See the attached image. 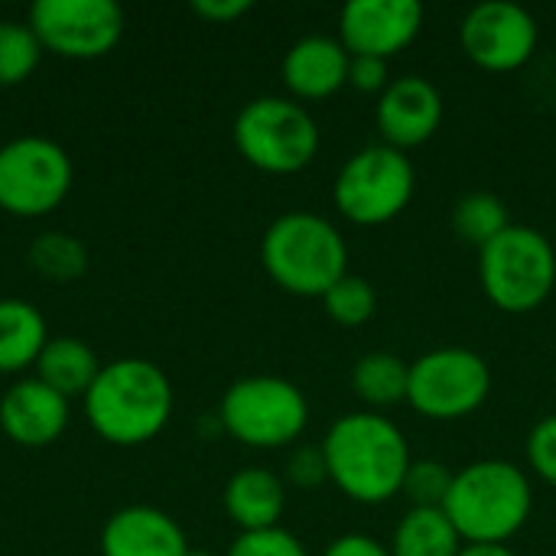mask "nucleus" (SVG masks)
I'll use <instances>...</instances> for the list:
<instances>
[{
	"instance_id": "1",
	"label": "nucleus",
	"mask_w": 556,
	"mask_h": 556,
	"mask_svg": "<svg viewBox=\"0 0 556 556\" xmlns=\"http://www.w3.org/2000/svg\"><path fill=\"white\" fill-rule=\"evenodd\" d=\"M323 456L329 482L358 505H384L401 495L414 463L401 427L375 410L339 417L323 440Z\"/></svg>"
},
{
	"instance_id": "2",
	"label": "nucleus",
	"mask_w": 556,
	"mask_h": 556,
	"mask_svg": "<svg viewBox=\"0 0 556 556\" xmlns=\"http://www.w3.org/2000/svg\"><path fill=\"white\" fill-rule=\"evenodd\" d=\"M88 424L117 446L153 440L173 414V384L147 358H117L101 368L85 394Z\"/></svg>"
},
{
	"instance_id": "3",
	"label": "nucleus",
	"mask_w": 556,
	"mask_h": 556,
	"mask_svg": "<svg viewBox=\"0 0 556 556\" xmlns=\"http://www.w3.org/2000/svg\"><path fill=\"white\" fill-rule=\"evenodd\" d=\"M531 479L505 459H479L463 466L443 502V511L463 544H508L531 521Z\"/></svg>"
},
{
	"instance_id": "4",
	"label": "nucleus",
	"mask_w": 556,
	"mask_h": 556,
	"mask_svg": "<svg viewBox=\"0 0 556 556\" xmlns=\"http://www.w3.org/2000/svg\"><path fill=\"white\" fill-rule=\"evenodd\" d=\"M264 270L293 296H326L349 274V244L342 231L316 212H287L270 222L261 241Z\"/></svg>"
},
{
	"instance_id": "5",
	"label": "nucleus",
	"mask_w": 556,
	"mask_h": 556,
	"mask_svg": "<svg viewBox=\"0 0 556 556\" xmlns=\"http://www.w3.org/2000/svg\"><path fill=\"white\" fill-rule=\"evenodd\" d=\"M479 280L492 306L511 316L534 313L556 287V251L538 228L508 225L479 251Z\"/></svg>"
},
{
	"instance_id": "6",
	"label": "nucleus",
	"mask_w": 556,
	"mask_h": 556,
	"mask_svg": "<svg viewBox=\"0 0 556 556\" xmlns=\"http://www.w3.org/2000/svg\"><path fill=\"white\" fill-rule=\"evenodd\" d=\"M238 153L274 176L306 169L319 153V127L313 114L293 98L264 94L248 101L231 127Z\"/></svg>"
},
{
	"instance_id": "7",
	"label": "nucleus",
	"mask_w": 556,
	"mask_h": 556,
	"mask_svg": "<svg viewBox=\"0 0 556 556\" xmlns=\"http://www.w3.org/2000/svg\"><path fill=\"white\" fill-rule=\"evenodd\" d=\"M218 424L244 446L254 450H280L303 437L309 424V404L303 391L277 375H251L238 378L222 404Z\"/></svg>"
},
{
	"instance_id": "8",
	"label": "nucleus",
	"mask_w": 556,
	"mask_h": 556,
	"mask_svg": "<svg viewBox=\"0 0 556 556\" xmlns=\"http://www.w3.org/2000/svg\"><path fill=\"white\" fill-rule=\"evenodd\" d=\"M417 173L404 150L388 143L362 147L336 176V208L352 225H388L394 222L414 199Z\"/></svg>"
},
{
	"instance_id": "9",
	"label": "nucleus",
	"mask_w": 556,
	"mask_h": 556,
	"mask_svg": "<svg viewBox=\"0 0 556 556\" xmlns=\"http://www.w3.org/2000/svg\"><path fill=\"white\" fill-rule=\"evenodd\" d=\"M492 394L489 362L463 345H446L410 362L407 404L427 420H463Z\"/></svg>"
},
{
	"instance_id": "10",
	"label": "nucleus",
	"mask_w": 556,
	"mask_h": 556,
	"mask_svg": "<svg viewBox=\"0 0 556 556\" xmlns=\"http://www.w3.org/2000/svg\"><path fill=\"white\" fill-rule=\"evenodd\" d=\"M72 189L68 153L39 134L0 147V205L13 215H46Z\"/></svg>"
},
{
	"instance_id": "11",
	"label": "nucleus",
	"mask_w": 556,
	"mask_h": 556,
	"mask_svg": "<svg viewBox=\"0 0 556 556\" xmlns=\"http://www.w3.org/2000/svg\"><path fill=\"white\" fill-rule=\"evenodd\" d=\"M26 23L42 49L65 59H98L124 36V10L114 0H36Z\"/></svg>"
},
{
	"instance_id": "12",
	"label": "nucleus",
	"mask_w": 556,
	"mask_h": 556,
	"mask_svg": "<svg viewBox=\"0 0 556 556\" xmlns=\"http://www.w3.org/2000/svg\"><path fill=\"white\" fill-rule=\"evenodd\" d=\"M459 42L469 62L485 72H515L531 62L538 49V20L508 0H485L472 7L459 26Z\"/></svg>"
},
{
	"instance_id": "13",
	"label": "nucleus",
	"mask_w": 556,
	"mask_h": 556,
	"mask_svg": "<svg viewBox=\"0 0 556 556\" xmlns=\"http://www.w3.org/2000/svg\"><path fill=\"white\" fill-rule=\"evenodd\" d=\"M424 26L417 0H352L339 13V42L349 55L391 59L404 52Z\"/></svg>"
},
{
	"instance_id": "14",
	"label": "nucleus",
	"mask_w": 556,
	"mask_h": 556,
	"mask_svg": "<svg viewBox=\"0 0 556 556\" xmlns=\"http://www.w3.org/2000/svg\"><path fill=\"white\" fill-rule=\"evenodd\" d=\"M375 121L388 147L410 150L427 143L443 121V94L420 75L394 78L375 104Z\"/></svg>"
},
{
	"instance_id": "15",
	"label": "nucleus",
	"mask_w": 556,
	"mask_h": 556,
	"mask_svg": "<svg viewBox=\"0 0 556 556\" xmlns=\"http://www.w3.org/2000/svg\"><path fill=\"white\" fill-rule=\"evenodd\" d=\"M68 424V397L39 378L10 384L0 397V427L20 446H49Z\"/></svg>"
},
{
	"instance_id": "16",
	"label": "nucleus",
	"mask_w": 556,
	"mask_h": 556,
	"mask_svg": "<svg viewBox=\"0 0 556 556\" xmlns=\"http://www.w3.org/2000/svg\"><path fill=\"white\" fill-rule=\"evenodd\" d=\"M182 528L160 508L130 505L108 518L101 531V556H186Z\"/></svg>"
},
{
	"instance_id": "17",
	"label": "nucleus",
	"mask_w": 556,
	"mask_h": 556,
	"mask_svg": "<svg viewBox=\"0 0 556 556\" xmlns=\"http://www.w3.org/2000/svg\"><path fill=\"white\" fill-rule=\"evenodd\" d=\"M349 62L352 55L332 36H303L283 55V85L303 101H323L349 85Z\"/></svg>"
},
{
	"instance_id": "18",
	"label": "nucleus",
	"mask_w": 556,
	"mask_h": 556,
	"mask_svg": "<svg viewBox=\"0 0 556 556\" xmlns=\"http://www.w3.org/2000/svg\"><path fill=\"white\" fill-rule=\"evenodd\" d=\"M283 508H287V492L280 476H274L270 469H257V466L238 469L225 485V511L241 528V534L280 528Z\"/></svg>"
},
{
	"instance_id": "19",
	"label": "nucleus",
	"mask_w": 556,
	"mask_h": 556,
	"mask_svg": "<svg viewBox=\"0 0 556 556\" xmlns=\"http://www.w3.org/2000/svg\"><path fill=\"white\" fill-rule=\"evenodd\" d=\"M101 362L94 355V349L75 336H55L42 345L39 358H36V378L46 381L52 391H59L62 397H85L88 388L94 384V378L101 375Z\"/></svg>"
},
{
	"instance_id": "20",
	"label": "nucleus",
	"mask_w": 556,
	"mask_h": 556,
	"mask_svg": "<svg viewBox=\"0 0 556 556\" xmlns=\"http://www.w3.org/2000/svg\"><path fill=\"white\" fill-rule=\"evenodd\" d=\"M46 342V319L33 303L16 296L0 300V371H20L26 365H36Z\"/></svg>"
},
{
	"instance_id": "21",
	"label": "nucleus",
	"mask_w": 556,
	"mask_h": 556,
	"mask_svg": "<svg viewBox=\"0 0 556 556\" xmlns=\"http://www.w3.org/2000/svg\"><path fill=\"white\" fill-rule=\"evenodd\" d=\"M466 544L443 508H410L391 538V556H459Z\"/></svg>"
},
{
	"instance_id": "22",
	"label": "nucleus",
	"mask_w": 556,
	"mask_h": 556,
	"mask_svg": "<svg viewBox=\"0 0 556 556\" xmlns=\"http://www.w3.org/2000/svg\"><path fill=\"white\" fill-rule=\"evenodd\" d=\"M407 381H410V362H404L394 352H368L352 368L355 394L375 410L407 401Z\"/></svg>"
},
{
	"instance_id": "23",
	"label": "nucleus",
	"mask_w": 556,
	"mask_h": 556,
	"mask_svg": "<svg viewBox=\"0 0 556 556\" xmlns=\"http://www.w3.org/2000/svg\"><path fill=\"white\" fill-rule=\"evenodd\" d=\"M508 225H511L508 205L495 192L476 189V192H466L453 205V231L459 235V241H466V244H472L479 251L485 244H492Z\"/></svg>"
},
{
	"instance_id": "24",
	"label": "nucleus",
	"mask_w": 556,
	"mask_h": 556,
	"mask_svg": "<svg viewBox=\"0 0 556 556\" xmlns=\"http://www.w3.org/2000/svg\"><path fill=\"white\" fill-rule=\"evenodd\" d=\"M33 270H39L49 280H75L88 267V251L75 235L65 231H46L39 235L26 251Z\"/></svg>"
},
{
	"instance_id": "25",
	"label": "nucleus",
	"mask_w": 556,
	"mask_h": 556,
	"mask_svg": "<svg viewBox=\"0 0 556 556\" xmlns=\"http://www.w3.org/2000/svg\"><path fill=\"white\" fill-rule=\"evenodd\" d=\"M323 306H326V313H329L332 323H339V326H345V329H358V326H365V323L375 316V309H378V293H375V287H371L365 277L345 274V277H339V280L326 290Z\"/></svg>"
},
{
	"instance_id": "26",
	"label": "nucleus",
	"mask_w": 556,
	"mask_h": 556,
	"mask_svg": "<svg viewBox=\"0 0 556 556\" xmlns=\"http://www.w3.org/2000/svg\"><path fill=\"white\" fill-rule=\"evenodd\" d=\"M42 42L29 23L0 20V85H20L39 65Z\"/></svg>"
},
{
	"instance_id": "27",
	"label": "nucleus",
	"mask_w": 556,
	"mask_h": 556,
	"mask_svg": "<svg viewBox=\"0 0 556 556\" xmlns=\"http://www.w3.org/2000/svg\"><path fill=\"white\" fill-rule=\"evenodd\" d=\"M453 469L440 459H414L404 479L401 495L410 498V508H443L453 489Z\"/></svg>"
},
{
	"instance_id": "28",
	"label": "nucleus",
	"mask_w": 556,
	"mask_h": 556,
	"mask_svg": "<svg viewBox=\"0 0 556 556\" xmlns=\"http://www.w3.org/2000/svg\"><path fill=\"white\" fill-rule=\"evenodd\" d=\"M225 556H309L306 547L300 544V538H293L283 528H270V531H248L238 534L235 544L228 547Z\"/></svg>"
},
{
	"instance_id": "29",
	"label": "nucleus",
	"mask_w": 556,
	"mask_h": 556,
	"mask_svg": "<svg viewBox=\"0 0 556 556\" xmlns=\"http://www.w3.org/2000/svg\"><path fill=\"white\" fill-rule=\"evenodd\" d=\"M528 463L544 482L556 485V414L538 420L528 433Z\"/></svg>"
},
{
	"instance_id": "30",
	"label": "nucleus",
	"mask_w": 556,
	"mask_h": 556,
	"mask_svg": "<svg viewBox=\"0 0 556 556\" xmlns=\"http://www.w3.org/2000/svg\"><path fill=\"white\" fill-rule=\"evenodd\" d=\"M287 479H290L296 489H316V485H323V482L329 479L323 446H300V450L287 459Z\"/></svg>"
},
{
	"instance_id": "31",
	"label": "nucleus",
	"mask_w": 556,
	"mask_h": 556,
	"mask_svg": "<svg viewBox=\"0 0 556 556\" xmlns=\"http://www.w3.org/2000/svg\"><path fill=\"white\" fill-rule=\"evenodd\" d=\"M349 85L362 94H381L391 78H388V62L384 59H368V55H352L349 62Z\"/></svg>"
},
{
	"instance_id": "32",
	"label": "nucleus",
	"mask_w": 556,
	"mask_h": 556,
	"mask_svg": "<svg viewBox=\"0 0 556 556\" xmlns=\"http://www.w3.org/2000/svg\"><path fill=\"white\" fill-rule=\"evenodd\" d=\"M323 556H391V551L368 534H342L326 547Z\"/></svg>"
},
{
	"instance_id": "33",
	"label": "nucleus",
	"mask_w": 556,
	"mask_h": 556,
	"mask_svg": "<svg viewBox=\"0 0 556 556\" xmlns=\"http://www.w3.org/2000/svg\"><path fill=\"white\" fill-rule=\"evenodd\" d=\"M192 10H195L199 16H205V20H218V23H225V20H238V16H244V13L251 10V0H195V3H192Z\"/></svg>"
},
{
	"instance_id": "34",
	"label": "nucleus",
	"mask_w": 556,
	"mask_h": 556,
	"mask_svg": "<svg viewBox=\"0 0 556 556\" xmlns=\"http://www.w3.org/2000/svg\"><path fill=\"white\" fill-rule=\"evenodd\" d=\"M459 556H515L505 544H466Z\"/></svg>"
},
{
	"instance_id": "35",
	"label": "nucleus",
	"mask_w": 556,
	"mask_h": 556,
	"mask_svg": "<svg viewBox=\"0 0 556 556\" xmlns=\"http://www.w3.org/2000/svg\"><path fill=\"white\" fill-rule=\"evenodd\" d=\"M186 556H215V554H208V551H192V547H189V554Z\"/></svg>"
}]
</instances>
